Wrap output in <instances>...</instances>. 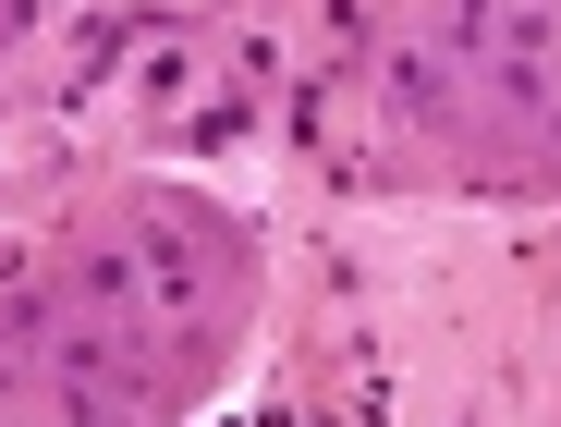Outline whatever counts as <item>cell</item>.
I'll use <instances>...</instances> for the list:
<instances>
[{
    "label": "cell",
    "instance_id": "cell-1",
    "mask_svg": "<svg viewBox=\"0 0 561 427\" xmlns=\"http://www.w3.org/2000/svg\"><path fill=\"white\" fill-rule=\"evenodd\" d=\"M220 305H232V256L196 220L135 208L73 269V305H61V403H73V427H135L171 379H196Z\"/></svg>",
    "mask_w": 561,
    "mask_h": 427
},
{
    "label": "cell",
    "instance_id": "cell-2",
    "mask_svg": "<svg viewBox=\"0 0 561 427\" xmlns=\"http://www.w3.org/2000/svg\"><path fill=\"white\" fill-rule=\"evenodd\" d=\"M403 85L427 123H501L513 147L561 159V0H451L439 25H415Z\"/></svg>",
    "mask_w": 561,
    "mask_h": 427
}]
</instances>
